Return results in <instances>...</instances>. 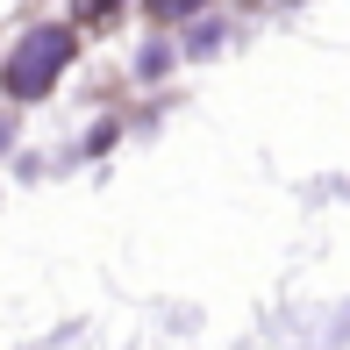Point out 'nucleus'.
I'll return each instance as SVG.
<instances>
[{
    "label": "nucleus",
    "mask_w": 350,
    "mask_h": 350,
    "mask_svg": "<svg viewBox=\"0 0 350 350\" xmlns=\"http://www.w3.org/2000/svg\"><path fill=\"white\" fill-rule=\"evenodd\" d=\"M65 57H72V36H65V29H36V36H22L8 51V72H0V79H8L14 100H43L51 79L65 72Z\"/></svg>",
    "instance_id": "1"
},
{
    "label": "nucleus",
    "mask_w": 350,
    "mask_h": 350,
    "mask_svg": "<svg viewBox=\"0 0 350 350\" xmlns=\"http://www.w3.org/2000/svg\"><path fill=\"white\" fill-rule=\"evenodd\" d=\"M143 8H150V14H157V22H179V14H193V8H200V0H143Z\"/></svg>",
    "instance_id": "2"
}]
</instances>
